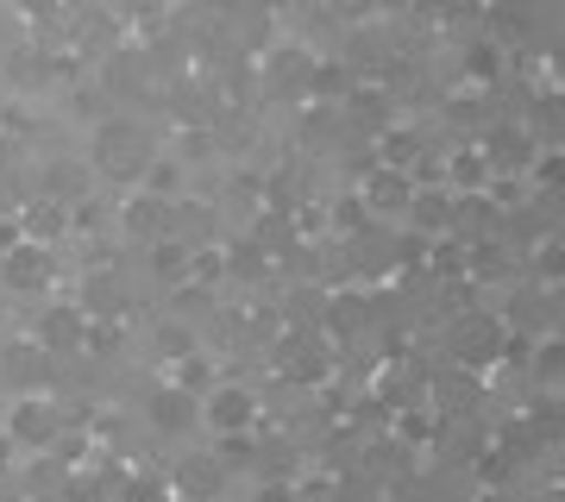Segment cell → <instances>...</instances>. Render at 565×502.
<instances>
[{
	"label": "cell",
	"instance_id": "7c38bea8",
	"mask_svg": "<svg viewBox=\"0 0 565 502\" xmlns=\"http://www.w3.org/2000/svg\"><path fill=\"white\" fill-rule=\"evenodd\" d=\"M440 182H446V195H490V163L484 151H452V158L440 163Z\"/></svg>",
	"mask_w": 565,
	"mask_h": 502
},
{
	"label": "cell",
	"instance_id": "f546056e",
	"mask_svg": "<svg viewBox=\"0 0 565 502\" xmlns=\"http://www.w3.org/2000/svg\"><path fill=\"white\" fill-rule=\"evenodd\" d=\"M478 478H484V483H503V478H509V459H484V464H478Z\"/></svg>",
	"mask_w": 565,
	"mask_h": 502
},
{
	"label": "cell",
	"instance_id": "6da1fadb",
	"mask_svg": "<svg viewBox=\"0 0 565 502\" xmlns=\"http://www.w3.org/2000/svg\"><path fill=\"white\" fill-rule=\"evenodd\" d=\"M0 440L20 446V452H51V446L63 440V415H57V402H44L39 389H25L20 402H7Z\"/></svg>",
	"mask_w": 565,
	"mask_h": 502
},
{
	"label": "cell",
	"instance_id": "44dd1931",
	"mask_svg": "<svg viewBox=\"0 0 565 502\" xmlns=\"http://www.w3.org/2000/svg\"><path fill=\"white\" fill-rule=\"evenodd\" d=\"M527 359H534V377L546 383V396H559V340H534V352H527Z\"/></svg>",
	"mask_w": 565,
	"mask_h": 502
},
{
	"label": "cell",
	"instance_id": "ba28073f",
	"mask_svg": "<svg viewBox=\"0 0 565 502\" xmlns=\"http://www.w3.org/2000/svg\"><path fill=\"white\" fill-rule=\"evenodd\" d=\"M415 189H422V182L408 177V170H384V163H377V170H371V182L359 189V201L371 207V221H390V214H408Z\"/></svg>",
	"mask_w": 565,
	"mask_h": 502
},
{
	"label": "cell",
	"instance_id": "277c9868",
	"mask_svg": "<svg viewBox=\"0 0 565 502\" xmlns=\"http://www.w3.org/2000/svg\"><path fill=\"white\" fill-rule=\"evenodd\" d=\"M503 314H459L452 321V333H446V345H452V364H465V371H484V364H497V352H503Z\"/></svg>",
	"mask_w": 565,
	"mask_h": 502
},
{
	"label": "cell",
	"instance_id": "836d02e7",
	"mask_svg": "<svg viewBox=\"0 0 565 502\" xmlns=\"http://www.w3.org/2000/svg\"><path fill=\"white\" fill-rule=\"evenodd\" d=\"M478 502H509V496H503V490H484V496H478Z\"/></svg>",
	"mask_w": 565,
	"mask_h": 502
},
{
	"label": "cell",
	"instance_id": "3957f363",
	"mask_svg": "<svg viewBox=\"0 0 565 502\" xmlns=\"http://www.w3.org/2000/svg\"><path fill=\"white\" fill-rule=\"evenodd\" d=\"M195 421H202L214 440H226V434H252V421H258V396H252L245 383H214V389L195 402Z\"/></svg>",
	"mask_w": 565,
	"mask_h": 502
},
{
	"label": "cell",
	"instance_id": "484cf974",
	"mask_svg": "<svg viewBox=\"0 0 565 502\" xmlns=\"http://www.w3.org/2000/svg\"><path fill=\"white\" fill-rule=\"evenodd\" d=\"M20 13L39 20V25H51V20H63V0H20Z\"/></svg>",
	"mask_w": 565,
	"mask_h": 502
},
{
	"label": "cell",
	"instance_id": "f1b7e54d",
	"mask_svg": "<svg viewBox=\"0 0 565 502\" xmlns=\"http://www.w3.org/2000/svg\"><path fill=\"white\" fill-rule=\"evenodd\" d=\"M315 88H321V100H327L333 88H345V70H333V63H327L321 76H315Z\"/></svg>",
	"mask_w": 565,
	"mask_h": 502
},
{
	"label": "cell",
	"instance_id": "9c48e42d",
	"mask_svg": "<svg viewBox=\"0 0 565 502\" xmlns=\"http://www.w3.org/2000/svg\"><path fill=\"white\" fill-rule=\"evenodd\" d=\"M82 314H88V321H120V314H126V282H120V270L95 264V270L82 277Z\"/></svg>",
	"mask_w": 565,
	"mask_h": 502
},
{
	"label": "cell",
	"instance_id": "30bf717a",
	"mask_svg": "<svg viewBox=\"0 0 565 502\" xmlns=\"http://www.w3.org/2000/svg\"><path fill=\"white\" fill-rule=\"evenodd\" d=\"M427 408H434V415H465V408H471V402L484 396V371H465V364H452V371H446V377H434L427 383Z\"/></svg>",
	"mask_w": 565,
	"mask_h": 502
},
{
	"label": "cell",
	"instance_id": "7402d4cb",
	"mask_svg": "<svg viewBox=\"0 0 565 502\" xmlns=\"http://www.w3.org/2000/svg\"><path fill=\"white\" fill-rule=\"evenodd\" d=\"M371 226V207H364L359 195H340V207H333V233H364Z\"/></svg>",
	"mask_w": 565,
	"mask_h": 502
},
{
	"label": "cell",
	"instance_id": "52a82bcc",
	"mask_svg": "<svg viewBox=\"0 0 565 502\" xmlns=\"http://www.w3.org/2000/svg\"><path fill=\"white\" fill-rule=\"evenodd\" d=\"M484 163H490V177H509V170H527L534 163V151H541V139H534V126L522 120H497L484 126Z\"/></svg>",
	"mask_w": 565,
	"mask_h": 502
},
{
	"label": "cell",
	"instance_id": "8fae6325",
	"mask_svg": "<svg viewBox=\"0 0 565 502\" xmlns=\"http://www.w3.org/2000/svg\"><path fill=\"white\" fill-rule=\"evenodd\" d=\"M195 402L202 396H189V389H177V383H163V389H151L145 415H151L158 434H189V427H195Z\"/></svg>",
	"mask_w": 565,
	"mask_h": 502
},
{
	"label": "cell",
	"instance_id": "7a4b0ae2",
	"mask_svg": "<svg viewBox=\"0 0 565 502\" xmlns=\"http://www.w3.org/2000/svg\"><path fill=\"white\" fill-rule=\"evenodd\" d=\"M95 163H102L114 182H139L145 163H151V139H145L139 120H102L95 126Z\"/></svg>",
	"mask_w": 565,
	"mask_h": 502
},
{
	"label": "cell",
	"instance_id": "4fadbf2b",
	"mask_svg": "<svg viewBox=\"0 0 565 502\" xmlns=\"http://www.w3.org/2000/svg\"><path fill=\"white\" fill-rule=\"evenodd\" d=\"M120 226L126 233H139V239H163V233H170V201H158V195H132L120 207Z\"/></svg>",
	"mask_w": 565,
	"mask_h": 502
},
{
	"label": "cell",
	"instance_id": "ffe728a7",
	"mask_svg": "<svg viewBox=\"0 0 565 502\" xmlns=\"http://www.w3.org/2000/svg\"><path fill=\"white\" fill-rule=\"evenodd\" d=\"M364 321H371V314H364V296H352V289L333 296V308H327V327H333V333H359Z\"/></svg>",
	"mask_w": 565,
	"mask_h": 502
},
{
	"label": "cell",
	"instance_id": "d4e9b609",
	"mask_svg": "<svg viewBox=\"0 0 565 502\" xmlns=\"http://www.w3.org/2000/svg\"><path fill=\"white\" fill-rule=\"evenodd\" d=\"M120 502H170V490H163L158 478H126L120 483Z\"/></svg>",
	"mask_w": 565,
	"mask_h": 502
},
{
	"label": "cell",
	"instance_id": "1f68e13d",
	"mask_svg": "<svg viewBox=\"0 0 565 502\" xmlns=\"http://www.w3.org/2000/svg\"><path fill=\"white\" fill-rule=\"evenodd\" d=\"M258 502H296V490H282V483H270V490H264Z\"/></svg>",
	"mask_w": 565,
	"mask_h": 502
},
{
	"label": "cell",
	"instance_id": "8992f818",
	"mask_svg": "<svg viewBox=\"0 0 565 502\" xmlns=\"http://www.w3.org/2000/svg\"><path fill=\"white\" fill-rule=\"evenodd\" d=\"M57 277V258H51V245H32L20 239L13 252H0V282L13 289V296H44Z\"/></svg>",
	"mask_w": 565,
	"mask_h": 502
},
{
	"label": "cell",
	"instance_id": "d6a6232c",
	"mask_svg": "<svg viewBox=\"0 0 565 502\" xmlns=\"http://www.w3.org/2000/svg\"><path fill=\"white\" fill-rule=\"evenodd\" d=\"M422 13H452V0H415Z\"/></svg>",
	"mask_w": 565,
	"mask_h": 502
},
{
	"label": "cell",
	"instance_id": "e0dca14e",
	"mask_svg": "<svg viewBox=\"0 0 565 502\" xmlns=\"http://www.w3.org/2000/svg\"><path fill=\"white\" fill-rule=\"evenodd\" d=\"M221 483H226V459H189L182 464V490H189V502H214Z\"/></svg>",
	"mask_w": 565,
	"mask_h": 502
},
{
	"label": "cell",
	"instance_id": "5b68a950",
	"mask_svg": "<svg viewBox=\"0 0 565 502\" xmlns=\"http://www.w3.org/2000/svg\"><path fill=\"white\" fill-rule=\"evenodd\" d=\"M32 345L51 352V359H76L82 345H88V314H82V301H44L39 321H32Z\"/></svg>",
	"mask_w": 565,
	"mask_h": 502
},
{
	"label": "cell",
	"instance_id": "2e32d148",
	"mask_svg": "<svg viewBox=\"0 0 565 502\" xmlns=\"http://www.w3.org/2000/svg\"><path fill=\"white\" fill-rule=\"evenodd\" d=\"M377 151H384V170H408L415 177V163H422V132H408V126H396V132H384L377 139Z\"/></svg>",
	"mask_w": 565,
	"mask_h": 502
},
{
	"label": "cell",
	"instance_id": "d6986e66",
	"mask_svg": "<svg viewBox=\"0 0 565 502\" xmlns=\"http://www.w3.org/2000/svg\"><path fill=\"white\" fill-rule=\"evenodd\" d=\"M221 383V371H214V359L207 352H189V359H177V389H189V396H207Z\"/></svg>",
	"mask_w": 565,
	"mask_h": 502
},
{
	"label": "cell",
	"instance_id": "5bb4252c",
	"mask_svg": "<svg viewBox=\"0 0 565 502\" xmlns=\"http://www.w3.org/2000/svg\"><path fill=\"white\" fill-rule=\"evenodd\" d=\"M20 233L32 245H57L63 233H70V207H63V201H32L20 214Z\"/></svg>",
	"mask_w": 565,
	"mask_h": 502
},
{
	"label": "cell",
	"instance_id": "9a60e30c",
	"mask_svg": "<svg viewBox=\"0 0 565 502\" xmlns=\"http://www.w3.org/2000/svg\"><path fill=\"white\" fill-rule=\"evenodd\" d=\"M408 214H415V226L422 233H446V226L459 221V195H434V189H415V201H408Z\"/></svg>",
	"mask_w": 565,
	"mask_h": 502
},
{
	"label": "cell",
	"instance_id": "603a6c76",
	"mask_svg": "<svg viewBox=\"0 0 565 502\" xmlns=\"http://www.w3.org/2000/svg\"><path fill=\"white\" fill-rule=\"evenodd\" d=\"M226 270H233V277H264V270H270V258H264L258 245H233V258H226Z\"/></svg>",
	"mask_w": 565,
	"mask_h": 502
},
{
	"label": "cell",
	"instance_id": "83f0119b",
	"mask_svg": "<svg viewBox=\"0 0 565 502\" xmlns=\"http://www.w3.org/2000/svg\"><path fill=\"white\" fill-rule=\"evenodd\" d=\"M25 233H20V214H0V252H13Z\"/></svg>",
	"mask_w": 565,
	"mask_h": 502
},
{
	"label": "cell",
	"instance_id": "cb8c5ba5",
	"mask_svg": "<svg viewBox=\"0 0 565 502\" xmlns=\"http://www.w3.org/2000/svg\"><path fill=\"white\" fill-rule=\"evenodd\" d=\"M158 352H163L170 364L189 359V352H195V333H189V327H163V333H158Z\"/></svg>",
	"mask_w": 565,
	"mask_h": 502
},
{
	"label": "cell",
	"instance_id": "ac0fdd59",
	"mask_svg": "<svg viewBox=\"0 0 565 502\" xmlns=\"http://www.w3.org/2000/svg\"><path fill=\"white\" fill-rule=\"evenodd\" d=\"M145 195H158V201H177V189H182V158L170 151V158H151L145 163Z\"/></svg>",
	"mask_w": 565,
	"mask_h": 502
},
{
	"label": "cell",
	"instance_id": "e575fe53",
	"mask_svg": "<svg viewBox=\"0 0 565 502\" xmlns=\"http://www.w3.org/2000/svg\"><path fill=\"white\" fill-rule=\"evenodd\" d=\"M384 7H415V0H384Z\"/></svg>",
	"mask_w": 565,
	"mask_h": 502
},
{
	"label": "cell",
	"instance_id": "4dcf8cb0",
	"mask_svg": "<svg viewBox=\"0 0 565 502\" xmlns=\"http://www.w3.org/2000/svg\"><path fill=\"white\" fill-rule=\"evenodd\" d=\"M541 270H546V277H559V239L541 245Z\"/></svg>",
	"mask_w": 565,
	"mask_h": 502
},
{
	"label": "cell",
	"instance_id": "4316f807",
	"mask_svg": "<svg viewBox=\"0 0 565 502\" xmlns=\"http://www.w3.org/2000/svg\"><path fill=\"white\" fill-rule=\"evenodd\" d=\"M471 76H478V82L497 76V44H478V51H471Z\"/></svg>",
	"mask_w": 565,
	"mask_h": 502
}]
</instances>
